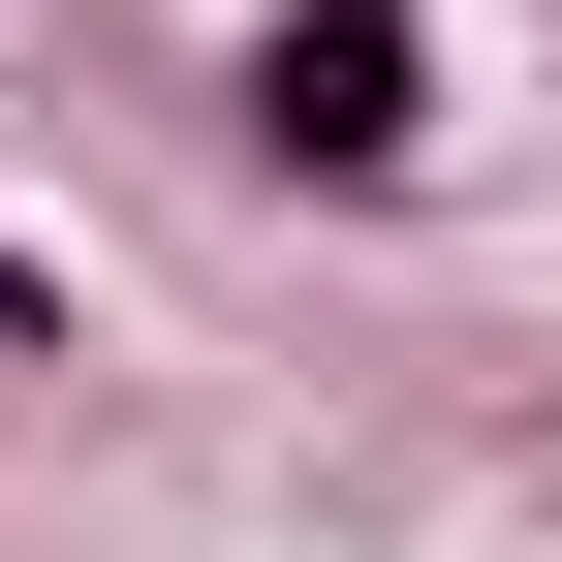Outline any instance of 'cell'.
<instances>
[{"label":"cell","mask_w":562,"mask_h":562,"mask_svg":"<svg viewBox=\"0 0 562 562\" xmlns=\"http://www.w3.org/2000/svg\"><path fill=\"white\" fill-rule=\"evenodd\" d=\"M250 125L281 157H406V0H313V32L250 63Z\"/></svg>","instance_id":"obj_1"}]
</instances>
